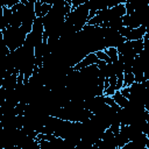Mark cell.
<instances>
[{"label":"cell","mask_w":149,"mask_h":149,"mask_svg":"<svg viewBox=\"0 0 149 149\" xmlns=\"http://www.w3.org/2000/svg\"><path fill=\"white\" fill-rule=\"evenodd\" d=\"M125 14H126V9H125V6H123V2H121L116 6H113V7H109V8H106V9H102V10L98 12L91 20L87 21L86 24L101 26L102 23L109 22V21H112L116 17H122Z\"/></svg>","instance_id":"cell-1"},{"label":"cell","mask_w":149,"mask_h":149,"mask_svg":"<svg viewBox=\"0 0 149 149\" xmlns=\"http://www.w3.org/2000/svg\"><path fill=\"white\" fill-rule=\"evenodd\" d=\"M85 2L76 8H72L71 12L69 13V15L65 17V22H68L73 28L76 34L81 31V29L86 26V23L88 21V12L90 10Z\"/></svg>","instance_id":"cell-2"},{"label":"cell","mask_w":149,"mask_h":149,"mask_svg":"<svg viewBox=\"0 0 149 149\" xmlns=\"http://www.w3.org/2000/svg\"><path fill=\"white\" fill-rule=\"evenodd\" d=\"M2 37L9 51L13 52L23 45L27 34L21 27H8L2 30Z\"/></svg>","instance_id":"cell-3"},{"label":"cell","mask_w":149,"mask_h":149,"mask_svg":"<svg viewBox=\"0 0 149 149\" xmlns=\"http://www.w3.org/2000/svg\"><path fill=\"white\" fill-rule=\"evenodd\" d=\"M118 33L126 40V41H137V40H142L143 36L146 34H148L147 31V26L142 24L139 28L135 29H130L128 27H121Z\"/></svg>","instance_id":"cell-4"},{"label":"cell","mask_w":149,"mask_h":149,"mask_svg":"<svg viewBox=\"0 0 149 149\" xmlns=\"http://www.w3.org/2000/svg\"><path fill=\"white\" fill-rule=\"evenodd\" d=\"M99 62H100V61L98 59V57L95 56V54H94V52H90V54H87L80 62H78L76 65H73L72 69H73L74 71H80V70H83V69H85V68H87V66L98 65Z\"/></svg>","instance_id":"cell-5"},{"label":"cell","mask_w":149,"mask_h":149,"mask_svg":"<svg viewBox=\"0 0 149 149\" xmlns=\"http://www.w3.org/2000/svg\"><path fill=\"white\" fill-rule=\"evenodd\" d=\"M112 99H113V101H114L120 108H125V107L127 106V104H128V99L125 98V97L120 93V91H116V92L112 95Z\"/></svg>","instance_id":"cell-6"},{"label":"cell","mask_w":149,"mask_h":149,"mask_svg":"<svg viewBox=\"0 0 149 149\" xmlns=\"http://www.w3.org/2000/svg\"><path fill=\"white\" fill-rule=\"evenodd\" d=\"M104 51H105V54L108 56V58L111 59V62H116V61H118L119 55H118L116 48H107V49H105Z\"/></svg>","instance_id":"cell-7"},{"label":"cell","mask_w":149,"mask_h":149,"mask_svg":"<svg viewBox=\"0 0 149 149\" xmlns=\"http://www.w3.org/2000/svg\"><path fill=\"white\" fill-rule=\"evenodd\" d=\"M135 81L134 74L130 73H123V80H122V87H129Z\"/></svg>","instance_id":"cell-8"},{"label":"cell","mask_w":149,"mask_h":149,"mask_svg":"<svg viewBox=\"0 0 149 149\" xmlns=\"http://www.w3.org/2000/svg\"><path fill=\"white\" fill-rule=\"evenodd\" d=\"M9 49L7 48L5 41H3V37H2V33L0 34V56H7L9 55Z\"/></svg>","instance_id":"cell-9"},{"label":"cell","mask_w":149,"mask_h":149,"mask_svg":"<svg viewBox=\"0 0 149 149\" xmlns=\"http://www.w3.org/2000/svg\"><path fill=\"white\" fill-rule=\"evenodd\" d=\"M94 54H95V56L98 57V59H99V61H101V62H105V63H112V62H111V59L108 58V56L105 54V51H104V50H99V51H95Z\"/></svg>","instance_id":"cell-10"},{"label":"cell","mask_w":149,"mask_h":149,"mask_svg":"<svg viewBox=\"0 0 149 149\" xmlns=\"http://www.w3.org/2000/svg\"><path fill=\"white\" fill-rule=\"evenodd\" d=\"M120 149H142L136 142H134V141H129L128 143H126L122 148H120Z\"/></svg>","instance_id":"cell-11"},{"label":"cell","mask_w":149,"mask_h":149,"mask_svg":"<svg viewBox=\"0 0 149 149\" xmlns=\"http://www.w3.org/2000/svg\"><path fill=\"white\" fill-rule=\"evenodd\" d=\"M120 93L125 97V98H129V87H122L121 90H120Z\"/></svg>","instance_id":"cell-12"},{"label":"cell","mask_w":149,"mask_h":149,"mask_svg":"<svg viewBox=\"0 0 149 149\" xmlns=\"http://www.w3.org/2000/svg\"><path fill=\"white\" fill-rule=\"evenodd\" d=\"M3 149H22V148L19 147V146H12V147H7V148H3Z\"/></svg>","instance_id":"cell-13"},{"label":"cell","mask_w":149,"mask_h":149,"mask_svg":"<svg viewBox=\"0 0 149 149\" xmlns=\"http://www.w3.org/2000/svg\"><path fill=\"white\" fill-rule=\"evenodd\" d=\"M2 13H3V8H2L1 6H0V19L2 17Z\"/></svg>","instance_id":"cell-14"},{"label":"cell","mask_w":149,"mask_h":149,"mask_svg":"<svg viewBox=\"0 0 149 149\" xmlns=\"http://www.w3.org/2000/svg\"><path fill=\"white\" fill-rule=\"evenodd\" d=\"M1 33H2V30H1V28H0V34H1Z\"/></svg>","instance_id":"cell-15"}]
</instances>
